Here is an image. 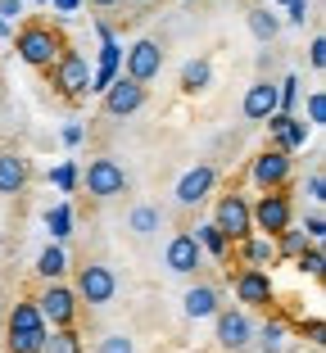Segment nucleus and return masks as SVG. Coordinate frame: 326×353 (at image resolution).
Masks as SVG:
<instances>
[{
  "label": "nucleus",
  "instance_id": "nucleus-1",
  "mask_svg": "<svg viewBox=\"0 0 326 353\" xmlns=\"http://www.w3.org/2000/svg\"><path fill=\"white\" fill-rule=\"evenodd\" d=\"M45 335H50V326L41 322L37 299H19V303H14L10 326H5V349H10V353H41Z\"/></svg>",
  "mask_w": 326,
  "mask_h": 353
},
{
  "label": "nucleus",
  "instance_id": "nucleus-2",
  "mask_svg": "<svg viewBox=\"0 0 326 353\" xmlns=\"http://www.w3.org/2000/svg\"><path fill=\"white\" fill-rule=\"evenodd\" d=\"M14 50H19V59L28 63V68H54L59 54H63V37L54 28H45V23H28V28L19 32Z\"/></svg>",
  "mask_w": 326,
  "mask_h": 353
},
{
  "label": "nucleus",
  "instance_id": "nucleus-3",
  "mask_svg": "<svg viewBox=\"0 0 326 353\" xmlns=\"http://www.w3.org/2000/svg\"><path fill=\"white\" fill-rule=\"evenodd\" d=\"M249 222H254V236L276 240L281 231L295 227V204H290L285 190H263L258 204H249Z\"/></svg>",
  "mask_w": 326,
  "mask_h": 353
},
{
  "label": "nucleus",
  "instance_id": "nucleus-4",
  "mask_svg": "<svg viewBox=\"0 0 326 353\" xmlns=\"http://www.w3.org/2000/svg\"><path fill=\"white\" fill-rule=\"evenodd\" d=\"M37 312H41V322L50 326V331H73V322H77V294H73V285L50 281V285L41 290V299H37Z\"/></svg>",
  "mask_w": 326,
  "mask_h": 353
},
{
  "label": "nucleus",
  "instance_id": "nucleus-5",
  "mask_svg": "<svg viewBox=\"0 0 326 353\" xmlns=\"http://www.w3.org/2000/svg\"><path fill=\"white\" fill-rule=\"evenodd\" d=\"M213 227L227 236V245H241V240L254 236V222H249V199L245 195H222L218 208H213Z\"/></svg>",
  "mask_w": 326,
  "mask_h": 353
},
{
  "label": "nucleus",
  "instance_id": "nucleus-6",
  "mask_svg": "<svg viewBox=\"0 0 326 353\" xmlns=\"http://www.w3.org/2000/svg\"><path fill=\"white\" fill-rule=\"evenodd\" d=\"M73 294H77L82 303H91V308H105V303H114V294H118L114 268H109V263H86V268L77 272Z\"/></svg>",
  "mask_w": 326,
  "mask_h": 353
},
{
  "label": "nucleus",
  "instance_id": "nucleus-7",
  "mask_svg": "<svg viewBox=\"0 0 326 353\" xmlns=\"http://www.w3.org/2000/svg\"><path fill=\"white\" fill-rule=\"evenodd\" d=\"M82 181H86V195H95V199H118L127 190V172L118 159H91Z\"/></svg>",
  "mask_w": 326,
  "mask_h": 353
},
{
  "label": "nucleus",
  "instance_id": "nucleus-8",
  "mask_svg": "<svg viewBox=\"0 0 326 353\" xmlns=\"http://www.w3.org/2000/svg\"><path fill=\"white\" fill-rule=\"evenodd\" d=\"M50 73H54V86H59L68 100H82V95L91 91V63H86V54H77V50H63Z\"/></svg>",
  "mask_w": 326,
  "mask_h": 353
},
{
  "label": "nucleus",
  "instance_id": "nucleus-9",
  "mask_svg": "<svg viewBox=\"0 0 326 353\" xmlns=\"http://www.w3.org/2000/svg\"><path fill=\"white\" fill-rule=\"evenodd\" d=\"M290 172H295V159L281 154V150H263V154L249 163V181L258 190H285Z\"/></svg>",
  "mask_w": 326,
  "mask_h": 353
},
{
  "label": "nucleus",
  "instance_id": "nucleus-10",
  "mask_svg": "<svg viewBox=\"0 0 326 353\" xmlns=\"http://www.w3.org/2000/svg\"><path fill=\"white\" fill-rule=\"evenodd\" d=\"M159 68H163V46H159L154 37H141V41L127 50V73L123 77H132L136 86H145V82L159 77Z\"/></svg>",
  "mask_w": 326,
  "mask_h": 353
},
{
  "label": "nucleus",
  "instance_id": "nucleus-11",
  "mask_svg": "<svg viewBox=\"0 0 326 353\" xmlns=\"http://www.w3.org/2000/svg\"><path fill=\"white\" fill-rule=\"evenodd\" d=\"M118 59H123V46H118L114 28H109V23H100V68L91 73V91L105 95L109 86H114V77H118Z\"/></svg>",
  "mask_w": 326,
  "mask_h": 353
},
{
  "label": "nucleus",
  "instance_id": "nucleus-12",
  "mask_svg": "<svg viewBox=\"0 0 326 353\" xmlns=\"http://www.w3.org/2000/svg\"><path fill=\"white\" fill-rule=\"evenodd\" d=\"M236 299L245 308H267L272 303V276L258 272V268H241L236 272Z\"/></svg>",
  "mask_w": 326,
  "mask_h": 353
},
{
  "label": "nucleus",
  "instance_id": "nucleus-13",
  "mask_svg": "<svg viewBox=\"0 0 326 353\" xmlns=\"http://www.w3.org/2000/svg\"><path fill=\"white\" fill-rule=\"evenodd\" d=\"M213 186H218V172H213L209 163H200V168H190V172L181 176L172 195H177V204H181V208H195V204H204V199H209V190H213Z\"/></svg>",
  "mask_w": 326,
  "mask_h": 353
},
{
  "label": "nucleus",
  "instance_id": "nucleus-14",
  "mask_svg": "<svg viewBox=\"0 0 326 353\" xmlns=\"http://www.w3.org/2000/svg\"><path fill=\"white\" fill-rule=\"evenodd\" d=\"M145 104V86H136L132 77H114V86L105 91V114L109 118H127Z\"/></svg>",
  "mask_w": 326,
  "mask_h": 353
},
{
  "label": "nucleus",
  "instance_id": "nucleus-15",
  "mask_svg": "<svg viewBox=\"0 0 326 353\" xmlns=\"http://www.w3.org/2000/svg\"><path fill=\"white\" fill-rule=\"evenodd\" d=\"M213 322H218V344H222L227 353H241V349H249V340H254V322L245 317L241 308H236V312H218Z\"/></svg>",
  "mask_w": 326,
  "mask_h": 353
},
{
  "label": "nucleus",
  "instance_id": "nucleus-16",
  "mask_svg": "<svg viewBox=\"0 0 326 353\" xmlns=\"http://www.w3.org/2000/svg\"><path fill=\"white\" fill-rule=\"evenodd\" d=\"M267 132H272V141H276L272 150H281V154H295V150H304V141H308V123L295 118V114H272L267 118Z\"/></svg>",
  "mask_w": 326,
  "mask_h": 353
},
{
  "label": "nucleus",
  "instance_id": "nucleus-17",
  "mask_svg": "<svg viewBox=\"0 0 326 353\" xmlns=\"http://www.w3.org/2000/svg\"><path fill=\"white\" fill-rule=\"evenodd\" d=\"M163 263H168L172 276H190V272L204 263V254H200V245H195V236H190V231H177V236L168 240V254H163Z\"/></svg>",
  "mask_w": 326,
  "mask_h": 353
},
{
  "label": "nucleus",
  "instance_id": "nucleus-18",
  "mask_svg": "<svg viewBox=\"0 0 326 353\" xmlns=\"http://www.w3.org/2000/svg\"><path fill=\"white\" fill-rule=\"evenodd\" d=\"M241 109H245L249 123H267V118L276 114V82H267V77H263V82H254L249 91H245Z\"/></svg>",
  "mask_w": 326,
  "mask_h": 353
},
{
  "label": "nucleus",
  "instance_id": "nucleus-19",
  "mask_svg": "<svg viewBox=\"0 0 326 353\" xmlns=\"http://www.w3.org/2000/svg\"><path fill=\"white\" fill-rule=\"evenodd\" d=\"M181 312H186L190 322H204V317H218L222 303H218V290L213 285H190L186 299H181Z\"/></svg>",
  "mask_w": 326,
  "mask_h": 353
},
{
  "label": "nucleus",
  "instance_id": "nucleus-20",
  "mask_svg": "<svg viewBox=\"0 0 326 353\" xmlns=\"http://www.w3.org/2000/svg\"><path fill=\"white\" fill-rule=\"evenodd\" d=\"M28 159L23 154H10V150H5V154H0V195H19L23 186H28Z\"/></svg>",
  "mask_w": 326,
  "mask_h": 353
},
{
  "label": "nucleus",
  "instance_id": "nucleus-21",
  "mask_svg": "<svg viewBox=\"0 0 326 353\" xmlns=\"http://www.w3.org/2000/svg\"><path fill=\"white\" fill-rule=\"evenodd\" d=\"M241 259H245V268H258V272H267L276 263V245L267 236H249V240H241Z\"/></svg>",
  "mask_w": 326,
  "mask_h": 353
},
{
  "label": "nucleus",
  "instance_id": "nucleus-22",
  "mask_svg": "<svg viewBox=\"0 0 326 353\" xmlns=\"http://www.w3.org/2000/svg\"><path fill=\"white\" fill-rule=\"evenodd\" d=\"M213 86V63L209 59H186V68H181V91L195 95V91H209Z\"/></svg>",
  "mask_w": 326,
  "mask_h": 353
},
{
  "label": "nucleus",
  "instance_id": "nucleus-23",
  "mask_svg": "<svg viewBox=\"0 0 326 353\" xmlns=\"http://www.w3.org/2000/svg\"><path fill=\"white\" fill-rule=\"evenodd\" d=\"M63 272H68V254H63V245H45L41 259H37V276L50 285V281H59Z\"/></svg>",
  "mask_w": 326,
  "mask_h": 353
},
{
  "label": "nucleus",
  "instance_id": "nucleus-24",
  "mask_svg": "<svg viewBox=\"0 0 326 353\" xmlns=\"http://www.w3.org/2000/svg\"><path fill=\"white\" fill-rule=\"evenodd\" d=\"M190 236H195V245H200V254H213V259H227V254H232V245H227V236H222L218 227H213V222H204L200 231H190Z\"/></svg>",
  "mask_w": 326,
  "mask_h": 353
},
{
  "label": "nucleus",
  "instance_id": "nucleus-25",
  "mask_svg": "<svg viewBox=\"0 0 326 353\" xmlns=\"http://www.w3.org/2000/svg\"><path fill=\"white\" fill-rule=\"evenodd\" d=\"M159 222H163V213H159L154 204H141V208H132L127 227L136 231V236H154V231H159Z\"/></svg>",
  "mask_w": 326,
  "mask_h": 353
},
{
  "label": "nucleus",
  "instance_id": "nucleus-26",
  "mask_svg": "<svg viewBox=\"0 0 326 353\" xmlns=\"http://www.w3.org/2000/svg\"><path fill=\"white\" fill-rule=\"evenodd\" d=\"M245 23H249V32L258 37V41H272L276 32H281L276 14H267V10H249V14H245Z\"/></svg>",
  "mask_w": 326,
  "mask_h": 353
},
{
  "label": "nucleus",
  "instance_id": "nucleus-27",
  "mask_svg": "<svg viewBox=\"0 0 326 353\" xmlns=\"http://www.w3.org/2000/svg\"><path fill=\"white\" fill-rule=\"evenodd\" d=\"M272 245H276V259H299V254L308 250V236L290 227V231H281V236H276Z\"/></svg>",
  "mask_w": 326,
  "mask_h": 353
},
{
  "label": "nucleus",
  "instance_id": "nucleus-28",
  "mask_svg": "<svg viewBox=\"0 0 326 353\" xmlns=\"http://www.w3.org/2000/svg\"><path fill=\"white\" fill-rule=\"evenodd\" d=\"M254 340H258V349H263V353H281L285 349V326L281 322H263L258 331H254Z\"/></svg>",
  "mask_w": 326,
  "mask_h": 353
},
{
  "label": "nucleus",
  "instance_id": "nucleus-29",
  "mask_svg": "<svg viewBox=\"0 0 326 353\" xmlns=\"http://www.w3.org/2000/svg\"><path fill=\"white\" fill-rule=\"evenodd\" d=\"M45 227H50L54 240H63L68 231H73V208H68V204H54L50 213H45Z\"/></svg>",
  "mask_w": 326,
  "mask_h": 353
},
{
  "label": "nucleus",
  "instance_id": "nucleus-30",
  "mask_svg": "<svg viewBox=\"0 0 326 353\" xmlns=\"http://www.w3.org/2000/svg\"><path fill=\"white\" fill-rule=\"evenodd\" d=\"M41 353H82V340H77V331H50Z\"/></svg>",
  "mask_w": 326,
  "mask_h": 353
},
{
  "label": "nucleus",
  "instance_id": "nucleus-31",
  "mask_svg": "<svg viewBox=\"0 0 326 353\" xmlns=\"http://www.w3.org/2000/svg\"><path fill=\"white\" fill-rule=\"evenodd\" d=\"M299 272H308V276H322V268H326V254H322V245H308L304 254H299Z\"/></svg>",
  "mask_w": 326,
  "mask_h": 353
},
{
  "label": "nucleus",
  "instance_id": "nucleus-32",
  "mask_svg": "<svg viewBox=\"0 0 326 353\" xmlns=\"http://www.w3.org/2000/svg\"><path fill=\"white\" fill-rule=\"evenodd\" d=\"M50 181H54L59 190H73V186H77V163H73V159H63L59 168H50Z\"/></svg>",
  "mask_w": 326,
  "mask_h": 353
},
{
  "label": "nucleus",
  "instance_id": "nucleus-33",
  "mask_svg": "<svg viewBox=\"0 0 326 353\" xmlns=\"http://www.w3.org/2000/svg\"><path fill=\"white\" fill-rule=\"evenodd\" d=\"M95 353H136V344L127 340L123 331H114V335H105V340L95 344Z\"/></svg>",
  "mask_w": 326,
  "mask_h": 353
},
{
  "label": "nucleus",
  "instance_id": "nucleus-34",
  "mask_svg": "<svg viewBox=\"0 0 326 353\" xmlns=\"http://www.w3.org/2000/svg\"><path fill=\"white\" fill-rule=\"evenodd\" d=\"M304 236H308V245H322V236H326V218H322V208H313L304 218Z\"/></svg>",
  "mask_w": 326,
  "mask_h": 353
},
{
  "label": "nucleus",
  "instance_id": "nucleus-35",
  "mask_svg": "<svg viewBox=\"0 0 326 353\" xmlns=\"http://www.w3.org/2000/svg\"><path fill=\"white\" fill-rule=\"evenodd\" d=\"M317 123H326V95L322 91L308 95V127H317Z\"/></svg>",
  "mask_w": 326,
  "mask_h": 353
},
{
  "label": "nucleus",
  "instance_id": "nucleus-36",
  "mask_svg": "<svg viewBox=\"0 0 326 353\" xmlns=\"http://www.w3.org/2000/svg\"><path fill=\"white\" fill-rule=\"evenodd\" d=\"M308 63H313L317 73L326 68V37H313V46H308Z\"/></svg>",
  "mask_w": 326,
  "mask_h": 353
},
{
  "label": "nucleus",
  "instance_id": "nucleus-37",
  "mask_svg": "<svg viewBox=\"0 0 326 353\" xmlns=\"http://www.w3.org/2000/svg\"><path fill=\"white\" fill-rule=\"evenodd\" d=\"M304 190H308V199H313V204L322 208V199H326V176H322V172H313V176H308V186H304Z\"/></svg>",
  "mask_w": 326,
  "mask_h": 353
},
{
  "label": "nucleus",
  "instance_id": "nucleus-38",
  "mask_svg": "<svg viewBox=\"0 0 326 353\" xmlns=\"http://www.w3.org/2000/svg\"><path fill=\"white\" fill-rule=\"evenodd\" d=\"M23 14V0H0V23H14Z\"/></svg>",
  "mask_w": 326,
  "mask_h": 353
},
{
  "label": "nucleus",
  "instance_id": "nucleus-39",
  "mask_svg": "<svg viewBox=\"0 0 326 353\" xmlns=\"http://www.w3.org/2000/svg\"><path fill=\"white\" fill-rule=\"evenodd\" d=\"M290 5V23H299L304 28V19H308V0H285Z\"/></svg>",
  "mask_w": 326,
  "mask_h": 353
},
{
  "label": "nucleus",
  "instance_id": "nucleus-40",
  "mask_svg": "<svg viewBox=\"0 0 326 353\" xmlns=\"http://www.w3.org/2000/svg\"><path fill=\"white\" fill-rule=\"evenodd\" d=\"M45 5H50L54 14H77V5H82V0H45Z\"/></svg>",
  "mask_w": 326,
  "mask_h": 353
},
{
  "label": "nucleus",
  "instance_id": "nucleus-41",
  "mask_svg": "<svg viewBox=\"0 0 326 353\" xmlns=\"http://www.w3.org/2000/svg\"><path fill=\"white\" fill-rule=\"evenodd\" d=\"M77 141H82V127L68 123V127H63V145H77Z\"/></svg>",
  "mask_w": 326,
  "mask_h": 353
},
{
  "label": "nucleus",
  "instance_id": "nucleus-42",
  "mask_svg": "<svg viewBox=\"0 0 326 353\" xmlns=\"http://www.w3.org/2000/svg\"><path fill=\"white\" fill-rule=\"evenodd\" d=\"M86 5H95V10H114L118 0H86Z\"/></svg>",
  "mask_w": 326,
  "mask_h": 353
},
{
  "label": "nucleus",
  "instance_id": "nucleus-43",
  "mask_svg": "<svg viewBox=\"0 0 326 353\" xmlns=\"http://www.w3.org/2000/svg\"><path fill=\"white\" fill-rule=\"evenodd\" d=\"M5 37H10V23H0V41H5Z\"/></svg>",
  "mask_w": 326,
  "mask_h": 353
},
{
  "label": "nucleus",
  "instance_id": "nucleus-44",
  "mask_svg": "<svg viewBox=\"0 0 326 353\" xmlns=\"http://www.w3.org/2000/svg\"><path fill=\"white\" fill-rule=\"evenodd\" d=\"M132 5H150V0H132Z\"/></svg>",
  "mask_w": 326,
  "mask_h": 353
},
{
  "label": "nucleus",
  "instance_id": "nucleus-45",
  "mask_svg": "<svg viewBox=\"0 0 326 353\" xmlns=\"http://www.w3.org/2000/svg\"><path fill=\"white\" fill-rule=\"evenodd\" d=\"M37 5H45V0H37Z\"/></svg>",
  "mask_w": 326,
  "mask_h": 353
}]
</instances>
